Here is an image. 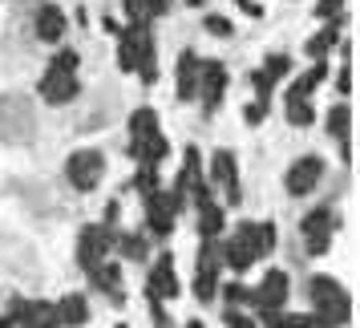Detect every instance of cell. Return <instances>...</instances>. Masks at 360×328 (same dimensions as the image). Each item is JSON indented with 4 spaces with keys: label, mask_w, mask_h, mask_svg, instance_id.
<instances>
[{
    "label": "cell",
    "mask_w": 360,
    "mask_h": 328,
    "mask_svg": "<svg viewBox=\"0 0 360 328\" xmlns=\"http://www.w3.org/2000/svg\"><path fill=\"white\" fill-rule=\"evenodd\" d=\"M271 247H276V227H271V223H239L235 235H231L219 251H223V263H231L235 272H243V267H251L259 256H267Z\"/></svg>",
    "instance_id": "cell-1"
},
{
    "label": "cell",
    "mask_w": 360,
    "mask_h": 328,
    "mask_svg": "<svg viewBox=\"0 0 360 328\" xmlns=\"http://www.w3.org/2000/svg\"><path fill=\"white\" fill-rule=\"evenodd\" d=\"M130 154L142 166H158L170 154V142L158 130V118L154 110H134L130 114Z\"/></svg>",
    "instance_id": "cell-2"
},
{
    "label": "cell",
    "mask_w": 360,
    "mask_h": 328,
    "mask_svg": "<svg viewBox=\"0 0 360 328\" xmlns=\"http://www.w3.org/2000/svg\"><path fill=\"white\" fill-rule=\"evenodd\" d=\"M122 33V49H117V65L126 73H142V82H154L158 69H154V37L146 25H134V29H117Z\"/></svg>",
    "instance_id": "cell-3"
},
{
    "label": "cell",
    "mask_w": 360,
    "mask_h": 328,
    "mask_svg": "<svg viewBox=\"0 0 360 328\" xmlns=\"http://www.w3.org/2000/svg\"><path fill=\"white\" fill-rule=\"evenodd\" d=\"M311 304H316V316L324 320L328 328H340L348 324V312H352V300H348V292H344L336 279L328 276H316L311 279Z\"/></svg>",
    "instance_id": "cell-4"
},
{
    "label": "cell",
    "mask_w": 360,
    "mask_h": 328,
    "mask_svg": "<svg viewBox=\"0 0 360 328\" xmlns=\"http://www.w3.org/2000/svg\"><path fill=\"white\" fill-rule=\"evenodd\" d=\"M65 175L77 191H94L101 182V175H105V158H101L98 150H77V154H69Z\"/></svg>",
    "instance_id": "cell-5"
},
{
    "label": "cell",
    "mask_w": 360,
    "mask_h": 328,
    "mask_svg": "<svg viewBox=\"0 0 360 328\" xmlns=\"http://www.w3.org/2000/svg\"><path fill=\"white\" fill-rule=\"evenodd\" d=\"M219 263H223V251H219L214 239H207L202 251H198V272H195V296L202 300V304L214 300V288H219Z\"/></svg>",
    "instance_id": "cell-6"
},
{
    "label": "cell",
    "mask_w": 360,
    "mask_h": 328,
    "mask_svg": "<svg viewBox=\"0 0 360 328\" xmlns=\"http://www.w3.org/2000/svg\"><path fill=\"white\" fill-rule=\"evenodd\" d=\"M82 94V85H77V69H57L49 65V73L41 77V98L49 101V106H65Z\"/></svg>",
    "instance_id": "cell-7"
},
{
    "label": "cell",
    "mask_w": 360,
    "mask_h": 328,
    "mask_svg": "<svg viewBox=\"0 0 360 328\" xmlns=\"http://www.w3.org/2000/svg\"><path fill=\"white\" fill-rule=\"evenodd\" d=\"M110 247H114V227L110 223H101V227H85L82 231V244H77V260L82 267H98L105 256H110Z\"/></svg>",
    "instance_id": "cell-8"
},
{
    "label": "cell",
    "mask_w": 360,
    "mask_h": 328,
    "mask_svg": "<svg viewBox=\"0 0 360 328\" xmlns=\"http://www.w3.org/2000/svg\"><path fill=\"white\" fill-rule=\"evenodd\" d=\"M223 94H227V65L223 61H202L198 65V98H202V106L214 110L223 101Z\"/></svg>",
    "instance_id": "cell-9"
},
{
    "label": "cell",
    "mask_w": 360,
    "mask_h": 328,
    "mask_svg": "<svg viewBox=\"0 0 360 328\" xmlns=\"http://www.w3.org/2000/svg\"><path fill=\"white\" fill-rule=\"evenodd\" d=\"M174 215H179V203H174V195H162V187L154 195H146V223L154 235H170L174 231Z\"/></svg>",
    "instance_id": "cell-10"
},
{
    "label": "cell",
    "mask_w": 360,
    "mask_h": 328,
    "mask_svg": "<svg viewBox=\"0 0 360 328\" xmlns=\"http://www.w3.org/2000/svg\"><path fill=\"white\" fill-rule=\"evenodd\" d=\"M332 211L328 207H316V211L304 219V244H308V256H324L328 244H332Z\"/></svg>",
    "instance_id": "cell-11"
},
{
    "label": "cell",
    "mask_w": 360,
    "mask_h": 328,
    "mask_svg": "<svg viewBox=\"0 0 360 328\" xmlns=\"http://www.w3.org/2000/svg\"><path fill=\"white\" fill-rule=\"evenodd\" d=\"M251 304L259 312H279L288 304V276H283V272H267L263 284L251 292Z\"/></svg>",
    "instance_id": "cell-12"
},
{
    "label": "cell",
    "mask_w": 360,
    "mask_h": 328,
    "mask_svg": "<svg viewBox=\"0 0 360 328\" xmlns=\"http://www.w3.org/2000/svg\"><path fill=\"white\" fill-rule=\"evenodd\" d=\"M320 175H324V163H320L316 154H304V158H295L292 170H288V195H308V191H316Z\"/></svg>",
    "instance_id": "cell-13"
},
{
    "label": "cell",
    "mask_w": 360,
    "mask_h": 328,
    "mask_svg": "<svg viewBox=\"0 0 360 328\" xmlns=\"http://www.w3.org/2000/svg\"><path fill=\"white\" fill-rule=\"evenodd\" d=\"M211 175L219 187H227V203L235 207L239 203V166H235V154L231 150H214V158H211Z\"/></svg>",
    "instance_id": "cell-14"
},
{
    "label": "cell",
    "mask_w": 360,
    "mask_h": 328,
    "mask_svg": "<svg viewBox=\"0 0 360 328\" xmlns=\"http://www.w3.org/2000/svg\"><path fill=\"white\" fill-rule=\"evenodd\" d=\"M20 320V328H61V320H57V308L53 304H45V300H29V304H17V312H13Z\"/></svg>",
    "instance_id": "cell-15"
},
{
    "label": "cell",
    "mask_w": 360,
    "mask_h": 328,
    "mask_svg": "<svg viewBox=\"0 0 360 328\" xmlns=\"http://www.w3.org/2000/svg\"><path fill=\"white\" fill-rule=\"evenodd\" d=\"M288 73H292V61H288L283 53H276V57H267V61H263V69L251 73V85L259 89V98H267V94H271V85H276L279 77H288Z\"/></svg>",
    "instance_id": "cell-16"
},
{
    "label": "cell",
    "mask_w": 360,
    "mask_h": 328,
    "mask_svg": "<svg viewBox=\"0 0 360 328\" xmlns=\"http://www.w3.org/2000/svg\"><path fill=\"white\" fill-rule=\"evenodd\" d=\"M179 292V276H174V260L162 256V260L154 263V272H150V300H158V296H174Z\"/></svg>",
    "instance_id": "cell-17"
},
{
    "label": "cell",
    "mask_w": 360,
    "mask_h": 328,
    "mask_svg": "<svg viewBox=\"0 0 360 328\" xmlns=\"http://www.w3.org/2000/svg\"><path fill=\"white\" fill-rule=\"evenodd\" d=\"M198 65H202V57H195L191 49L179 57V98L182 101L198 98Z\"/></svg>",
    "instance_id": "cell-18"
},
{
    "label": "cell",
    "mask_w": 360,
    "mask_h": 328,
    "mask_svg": "<svg viewBox=\"0 0 360 328\" xmlns=\"http://www.w3.org/2000/svg\"><path fill=\"white\" fill-rule=\"evenodd\" d=\"M65 29H69V20L57 4H45V8L37 13V37H41V41H61Z\"/></svg>",
    "instance_id": "cell-19"
},
{
    "label": "cell",
    "mask_w": 360,
    "mask_h": 328,
    "mask_svg": "<svg viewBox=\"0 0 360 328\" xmlns=\"http://www.w3.org/2000/svg\"><path fill=\"white\" fill-rule=\"evenodd\" d=\"M89 279H94V288H101V292H110L114 300H122V272H117V263L101 260L98 267H89Z\"/></svg>",
    "instance_id": "cell-20"
},
{
    "label": "cell",
    "mask_w": 360,
    "mask_h": 328,
    "mask_svg": "<svg viewBox=\"0 0 360 328\" xmlns=\"http://www.w3.org/2000/svg\"><path fill=\"white\" fill-rule=\"evenodd\" d=\"M57 320L69 328H82L89 320V304H85V296H65L61 304H57Z\"/></svg>",
    "instance_id": "cell-21"
},
{
    "label": "cell",
    "mask_w": 360,
    "mask_h": 328,
    "mask_svg": "<svg viewBox=\"0 0 360 328\" xmlns=\"http://www.w3.org/2000/svg\"><path fill=\"white\" fill-rule=\"evenodd\" d=\"M336 41H340V20H332L328 29H320V33L311 37V41H308V57H311V61H324L328 49H332Z\"/></svg>",
    "instance_id": "cell-22"
},
{
    "label": "cell",
    "mask_w": 360,
    "mask_h": 328,
    "mask_svg": "<svg viewBox=\"0 0 360 328\" xmlns=\"http://www.w3.org/2000/svg\"><path fill=\"white\" fill-rule=\"evenodd\" d=\"M126 13H130L134 25H146V20L166 13V0H126Z\"/></svg>",
    "instance_id": "cell-23"
},
{
    "label": "cell",
    "mask_w": 360,
    "mask_h": 328,
    "mask_svg": "<svg viewBox=\"0 0 360 328\" xmlns=\"http://www.w3.org/2000/svg\"><path fill=\"white\" fill-rule=\"evenodd\" d=\"M328 134H332V138H340V146H344V154H348V106H332V110H328Z\"/></svg>",
    "instance_id": "cell-24"
},
{
    "label": "cell",
    "mask_w": 360,
    "mask_h": 328,
    "mask_svg": "<svg viewBox=\"0 0 360 328\" xmlns=\"http://www.w3.org/2000/svg\"><path fill=\"white\" fill-rule=\"evenodd\" d=\"M198 231H202L207 239H214V235L223 231V207H214V203H202V207H198Z\"/></svg>",
    "instance_id": "cell-25"
},
{
    "label": "cell",
    "mask_w": 360,
    "mask_h": 328,
    "mask_svg": "<svg viewBox=\"0 0 360 328\" xmlns=\"http://www.w3.org/2000/svg\"><path fill=\"white\" fill-rule=\"evenodd\" d=\"M311 101H288V122L292 126H311Z\"/></svg>",
    "instance_id": "cell-26"
},
{
    "label": "cell",
    "mask_w": 360,
    "mask_h": 328,
    "mask_svg": "<svg viewBox=\"0 0 360 328\" xmlns=\"http://www.w3.org/2000/svg\"><path fill=\"white\" fill-rule=\"evenodd\" d=\"M122 256H126V260H142V256H146V244H142L138 235H122Z\"/></svg>",
    "instance_id": "cell-27"
},
{
    "label": "cell",
    "mask_w": 360,
    "mask_h": 328,
    "mask_svg": "<svg viewBox=\"0 0 360 328\" xmlns=\"http://www.w3.org/2000/svg\"><path fill=\"white\" fill-rule=\"evenodd\" d=\"M344 8V0H316V17L320 20H336Z\"/></svg>",
    "instance_id": "cell-28"
},
{
    "label": "cell",
    "mask_w": 360,
    "mask_h": 328,
    "mask_svg": "<svg viewBox=\"0 0 360 328\" xmlns=\"http://www.w3.org/2000/svg\"><path fill=\"white\" fill-rule=\"evenodd\" d=\"M138 191H142V195H154V191H158V179H154V166H142V170H138Z\"/></svg>",
    "instance_id": "cell-29"
},
{
    "label": "cell",
    "mask_w": 360,
    "mask_h": 328,
    "mask_svg": "<svg viewBox=\"0 0 360 328\" xmlns=\"http://www.w3.org/2000/svg\"><path fill=\"white\" fill-rule=\"evenodd\" d=\"M243 118H247V126H259V122H263V118H267V101H251V106H247V110H243Z\"/></svg>",
    "instance_id": "cell-30"
},
{
    "label": "cell",
    "mask_w": 360,
    "mask_h": 328,
    "mask_svg": "<svg viewBox=\"0 0 360 328\" xmlns=\"http://www.w3.org/2000/svg\"><path fill=\"white\" fill-rule=\"evenodd\" d=\"M207 33L211 37H231V20L227 17H207Z\"/></svg>",
    "instance_id": "cell-31"
},
{
    "label": "cell",
    "mask_w": 360,
    "mask_h": 328,
    "mask_svg": "<svg viewBox=\"0 0 360 328\" xmlns=\"http://www.w3.org/2000/svg\"><path fill=\"white\" fill-rule=\"evenodd\" d=\"M227 300H231V304H243V300H251V292H247V284H239V279H231V284H227Z\"/></svg>",
    "instance_id": "cell-32"
},
{
    "label": "cell",
    "mask_w": 360,
    "mask_h": 328,
    "mask_svg": "<svg viewBox=\"0 0 360 328\" xmlns=\"http://www.w3.org/2000/svg\"><path fill=\"white\" fill-rule=\"evenodd\" d=\"M53 65H57V69H77V53H73V49L57 53V57H53Z\"/></svg>",
    "instance_id": "cell-33"
},
{
    "label": "cell",
    "mask_w": 360,
    "mask_h": 328,
    "mask_svg": "<svg viewBox=\"0 0 360 328\" xmlns=\"http://www.w3.org/2000/svg\"><path fill=\"white\" fill-rule=\"evenodd\" d=\"M227 328H255V324L247 320L243 312H235V308H231V312H227Z\"/></svg>",
    "instance_id": "cell-34"
},
{
    "label": "cell",
    "mask_w": 360,
    "mask_h": 328,
    "mask_svg": "<svg viewBox=\"0 0 360 328\" xmlns=\"http://www.w3.org/2000/svg\"><path fill=\"white\" fill-rule=\"evenodd\" d=\"M186 328H202V324H198V320H191V324H186Z\"/></svg>",
    "instance_id": "cell-35"
}]
</instances>
